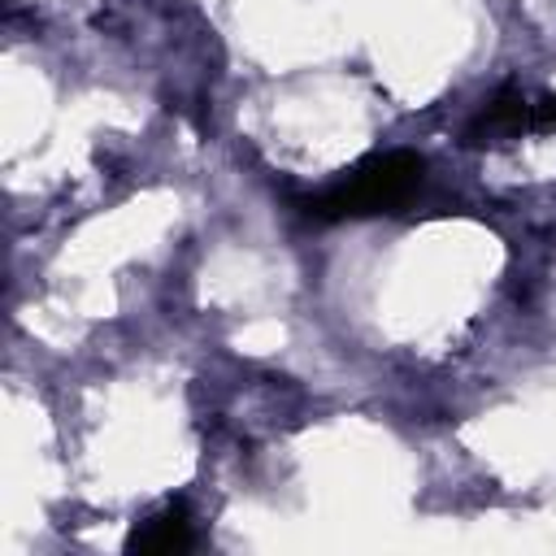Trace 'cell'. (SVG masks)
<instances>
[{
	"label": "cell",
	"mask_w": 556,
	"mask_h": 556,
	"mask_svg": "<svg viewBox=\"0 0 556 556\" xmlns=\"http://www.w3.org/2000/svg\"><path fill=\"white\" fill-rule=\"evenodd\" d=\"M421 156L413 152H382L361 161L352 174L330 182L326 191L304 200L308 217L321 222H343V217H369V213H391L400 208L417 187H421Z\"/></svg>",
	"instance_id": "6da1fadb"
},
{
	"label": "cell",
	"mask_w": 556,
	"mask_h": 556,
	"mask_svg": "<svg viewBox=\"0 0 556 556\" xmlns=\"http://www.w3.org/2000/svg\"><path fill=\"white\" fill-rule=\"evenodd\" d=\"M534 130V100L504 87L465 130V143L469 148H491V143H508V139H521Z\"/></svg>",
	"instance_id": "7a4b0ae2"
},
{
	"label": "cell",
	"mask_w": 556,
	"mask_h": 556,
	"mask_svg": "<svg viewBox=\"0 0 556 556\" xmlns=\"http://www.w3.org/2000/svg\"><path fill=\"white\" fill-rule=\"evenodd\" d=\"M191 547V521L182 513V504H169L165 513L139 521L126 539V552H139V556H169V552H187Z\"/></svg>",
	"instance_id": "3957f363"
}]
</instances>
